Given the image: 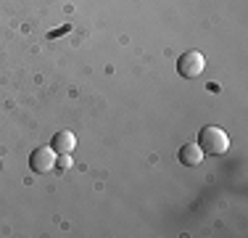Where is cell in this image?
Here are the masks:
<instances>
[{"label": "cell", "instance_id": "obj_4", "mask_svg": "<svg viewBox=\"0 0 248 238\" xmlns=\"http://www.w3.org/2000/svg\"><path fill=\"white\" fill-rule=\"evenodd\" d=\"M50 148L56 153H72L77 148V135L69 133V130H58V133L53 135V140H50Z\"/></svg>", "mask_w": 248, "mask_h": 238}, {"label": "cell", "instance_id": "obj_6", "mask_svg": "<svg viewBox=\"0 0 248 238\" xmlns=\"http://www.w3.org/2000/svg\"><path fill=\"white\" fill-rule=\"evenodd\" d=\"M56 167L58 170H72V153H56Z\"/></svg>", "mask_w": 248, "mask_h": 238}, {"label": "cell", "instance_id": "obj_3", "mask_svg": "<svg viewBox=\"0 0 248 238\" xmlns=\"http://www.w3.org/2000/svg\"><path fill=\"white\" fill-rule=\"evenodd\" d=\"M29 170L43 175V172H50L56 170V151L50 146H40L29 153Z\"/></svg>", "mask_w": 248, "mask_h": 238}, {"label": "cell", "instance_id": "obj_5", "mask_svg": "<svg viewBox=\"0 0 248 238\" xmlns=\"http://www.w3.org/2000/svg\"><path fill=\"white\" fill-rule=\"evenodd\" d=\"M203 156L206 153L198 143H185V146L180 148V164H185V167H198L203 162Z\"/></svg>", "mask_w": 248, "mask_h": 238}, {"label": "cell", "instance_id": "obj_2", "mask_svg": "<svg viewBox=\"0 0 248 238\" xmlns=\"http://www.w3.org/2000/svg\"><path fill=\"white\" fill-rule=\"evenodd\" d=\"M203 69H206V56L201 51H185L177 58V71H180V77H185V80H196Z\"/></svg>", "mask_w": 248, "mask_h": 238}, {"label": "cell", "instance_id": "obj_1", "mask_svg": "<svg viewBox=\"0 0 248 238\" xmlns=\"http://www.w3.org/2000/svg\"><path fill=\"white\" fill-rule=\"evenodd\" d=\"M198 146L203 148V153H211V156H219L230 148V135L224 133L217 124H209V127H201L198 133Z\"/></svg>", "mask_w": 248, "mask_h": 238}]
</instances>
